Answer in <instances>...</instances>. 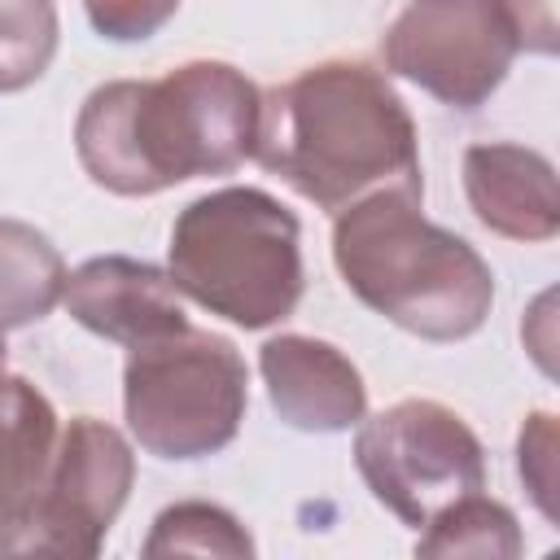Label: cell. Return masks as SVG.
<instances>
[{"mask_svg":"<svg viewBox=\"0 0 560 560\" xmlns=\"http://www.w3.org/2000/svg\"><path fill=\"white\" fill-rule=\"evenodd\" d=\"M332 262L368 311L424 341H464L494 306L490 262L464 236L429 223L420 197L407 192H376L341 210Z\"/></svg>","mask_w":560,"mask_h":560,"instance_id":"cell-3","label":"cell"},{"mask_svg":"<svg viewBox=\"0 0 560 560\" xmlns=\"http://www.w3.org/2000/svg\"><path fill=\"white\" fill-rule=\"evenodd\" d=\"M66 280L70 271L39 228L0 219V337L44 319L61 302Z\"/></svg>","mask_w":560,"mask_h":560,"instance_id":"cell-13","label":"cell"},{"mask_svg":"<svg viewBox=\"0 0 560 560\" xmlns=\"http://www.w3.org/2000/svg\"><path fill=\"white\" fill-rule=\"evenodd\" d=\"M61 306L70 311L74 324L127 350H140L149 341H162L188 328V315L179 306L171 276L127 254H101V258H88L79 271H70Z\"/></svg>","mask_w":560,"mask_h":560,"instance_id":"cell-9","label":"cell"},{"mask_svg":"<svg viewBox=\"0 0 560 560\" xmlns=\"http://www.w3.org/2000/svg\"><path fill=\"white\" fill-rule=\"evenodd\" d=\"M354 464L372 499L411 529H424L438 512L486 486L481 438L433 398H402L359 420Z\"/></svg>","mask_w":560,"mask_h":560,"instance_id":"cell-7","label":"cell"},{"mask_svg":"<svg viewBox=\"0 0 560 560\" xmlns=\"http://www.w3.org/2000/svg\"><path fill=\"white\" fill-rule=\"evenodd\" d=\"M516 472L525 481V490L534 494L538 512L547 521H556V503H551V490H556V416L551 411H534L521 429V442H516Z\"/></svg>","mask_w":560,"mask_h":560,"instance_id":"cell-17","label":"cell"},{"mask_svg":"<svg viewBox=\"0 0 560 560\" xmlns=\"http://www.w3.org/2000/svg\"><path fill=\"white\" fill-rule=\"evenodd\" d=\"M416 560H525V529L508 503L468 494L424 525Z\"/></svg>","mask_w":560,"mask_h":560,"instance_id":"cell-14","label":"cell"},{"mask_svg":"<svg viewBox=\"0 0 560 560\" xmlns=\"http://www.w3.org/2000/svg\"><path fill=\"white\" fill-rule=\"evenodd\" d=\"M9 372H4V337H0V381H4Z\"/></svg>","mask_w":560,"mask_h":560,"instance_id":"cell-19","label":"cell"},{"mask_svg":"<svg viewBox=\"0 0 560 560\" xmlns=\"http://www.w3.org/2000/svg\"><path fill=\"white\" fill-rule=\"evenodd\" d=\"M171 284L236 328H271L302 302V228L289 206L249 184L188 201L171 223Z\"/></svg>","mask_w":560,"mask_h":560,"instance_id":"cell-4","label":"cell"},{"mask_svg":"<svg viewBox=\"0 0 560 560\" xmlns=\"http://www.w3.org/2000/svg\"><path fill=\"white\" fill-rule=\"evenodd\" d=\"M57 57V9L48 0H0V92L44 79Z\"/></svg>","mask_w":560,"mask_h":560,"instance_id":"cell-16","label":"cell"},{"mask_svg":"<svg viewBox=\"0 0 560 560\" xmlns=\"http://www.w3.org/2000/svg\"><path fill=\"white\" fill-rule=\"evenodd\" d=\"M258 372L267 381L271 411L302 433H346L368 411L363 372L319 337L280 332L258 350Z\"/></svg>","mask_w":560,"mask_h":560,"instance_id":"cell-10","label":"cell"},{"mask_svg":"<svg viewBox=\"0 0 560 560\" xmlns=\"http://www.w3.org/2000/svg\"><path fill=\"white\" fill-rule=\"evenodd\" d=\"M464 197L481 228L508 241H551L560 232L556 166L525 144L490 140L464 149Z\"/></svg>","mask_w":560,"mask_h":560,"instance_id":"cell-11","label":"cell"},{"mask_svg":"<svg viewBox=\"0 0 560 560\" xmlns=\"http://www.w3.org/2000/svg\"><path fill=\"white\" fill-rule=\"evenodd\" d=\"M258 109L262 92L245 70L201 57L162 79L92 88L74 118V153L105 192L153 197L254 158Z\"/></svg>","mask_w":560,"mask_h":560,"instance_id":"cell-1","label":"cell"},{"mask_svg":"<svg viewBox=\"0 0 560 560\" xmlns=\"http://www.w3.org/2000/svg\"><path fill=\"white\" fill-rule=\"evenodd\" d=\"M542 560H560V556H556V551H547V556H542Z\"/></svg>","mask_w":560,"mask_h":560,"instance_id":"cell-20","label":"cell"},{"mask_svg":"<svg viewBox=\"0 0 560 560\" xmlns=\"http://www.w3.org/2000/svg\"><path fill=\"white\" fill-rule=\"evenodd\" d=\"M57 438L61 424L52 402L26 376H4L0 381V525L18 516L44 486L57 455Z\"/></svg>","mask_w":560,"mask_h":560,"instance_id":"cell-12","label":"cell"},{"mask_svg":"<svg viewBox=\"0 0 560 560\" xmlns=\"http://www.w3.org/2000/svg\"><path fill=\"white\" fill-rule=\"evenodd\" d=\"M179 4H88V22L105 39H149L166 18H175Z\"/></svg>","mask_w":560,"mask_h":560,"instance_id":"cell-18","label":"cell"},{"mask_svg":"<svg viewBox=\"0 0 560 560\" xmlns=\"http://www.w3.org/2000/svg\"><path fill=\"white\" fill-rule=\"evenodd\" d=\"M131 481L136 455L127 438L96 416H74L35 499L0 525V560H101Z\"/></svg>","mask_w":560,"mask_h":560,"instance_id":"cell-6","label":"cell"},{"mask_svg":"<svg viewBox=\"0 0 560 560\" xmlns=\"http://www.w3.org/2000/svg\"><path fill=\"white\" fill-rule=\"evenodd\" d=\"M140 560H254V538L228 508L179 499L153 516Z\"/></svg>","mask_w":560,"mask_h":560,"instance_id":"cell-15","label":"cell"},{"mask_svg":"<svg viewBox=\"0 0 560 560\" xmlns=\"http://www.w3.org/2000/svg\"><path fill=\"white\" fill-rule=\"evenodd\" d=\"M534 9L490 0H420L398 9L381 35V61L389 74L424 88L433 101L472 114L508 79L512 61L529 44Z\"/></svg>","mask_w":560,"mask_h":560,"instance_id":"cell-8","label":"cell"},{"mask_svg":"<svg viewBox=\"0 0 560 560\" xmlns=\"http://www.w3.org/2000/svg\"><path fill=\"white\" fill-rule=\"evenodd\" d=\"M249 368L241 350L206 328H184L127 354L122 411L140 451L158 459L219 455L245 420Z\"/></svg>","mask_w":560,"mask_h":560,"instance_id":"cell-5","label":"cell"},{"mask_svg":"<svg viewBox=\"0 0 560 560\" xmlns=\"http://www.w3.org/2000/svg\"><path fill=\"white\" fill-rule=\"evenodd\" d=\"M254 158L328 214L376 192L424 197L416 122L368 61L337 57L276 83L258 109Z\"/></svg>","mask_w":560,"mask_h":560,"instance_id":"cell-2","label":"cell"}]
</instances>
